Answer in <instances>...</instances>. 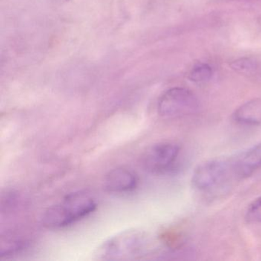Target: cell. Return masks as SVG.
Returning <instances> with one entry per match:
<instances>
[{"label":"cell","instance_id":"6da1fadb","mask_svg":"<svg viewBox=\"0 0 261 261\" xmlns=\"http://www.w3.org/2000/svg\"><path fill=\"white\" fill-rule=\"evenodd\" d=\"M96 208L97 203L89 194L74 192L67 195L59 204L47 209L42 216V224L47 228H63L85 218Z\"/></svg>","mask_w":261,"mask_h":261},{"label":"cell","instance_id":"7a4b0ae2","mask_svg":"<svg viewBox=\"0 0 261 261\" xmlns=\"http://www.w3.org/2000/svg\"><path fill=\"white\" fill-rule=\"evenodd\" d=\"M149 240L144 231L125 230L108 239L96 252L97 259L105 260H126L144 255Z\"/></svg>","mask_w":261,"mask_h":261},{"label":"cell","instance_id":"3957f363","mask_svg":"<svg viewBox=\"0 0 261 261\" xmlns=\"http://www.w3.org/2000/svg\"><path fill=\"white\" fill-rule=\"evenodd\" d=\"M199 110V101L193 92L184 88L168 90L160 98L158 112L164 118L192 115Z\"/></svg>","mask_w":261,"mask_h":261},{"label":"cell","instance_id":"277c9868","mask_svg":"<svg viewBox=\"0 0 261 261\" xmlns=\"http://www.w3.org/2000/svg\"><path fill=\"white\" fill-rule=\"evenodd\" d=\"M179 152L180 147L176 143H157L145 152L142 158V164L151 173L164 174L174 167Z\"/></svg>","mask_w":261,"mask_h":261},{"label":"cell","instance_id":"5b68a950","mask_svg":"<svg viewBox=\"0 0 261 261\" xmlns=\"http://www.w3.org/2000/svg\"><path fill=\"white\" fill-rule=\"evenodd\" d=\"M228 171V164L221 160H210L201 163L194 171L192 182L198 190H207L218 184Z\"/></svg>","mask_w":261,"mask_h":261},{"label":"cell","instance_id":"8992f818","mask_svg":"<svg viewBox=\"0 0 261 261\" xmlns=\"http://www.w3.org/2000/svg\"><path fill=\"white\" fill-rule=\"evenodd\" d=\"M137 185L138 178L136 174L125 168L110 171L105 179V189L112 193H128L135 190Z\"/></svg>","mask_w":261,"mask_h":261},{"label":"cell","instance_id":"52a82bcc","mask_svg":"<svg viewBox=\"0 0 261 261\" xmlns=\"http://www.w3.org/2000/svg\"><path fill=\"white\" fill-rule=\"evenodd\" d=\"M233 166L235 174L240 178H247L261 169V143L243 152Z\"/></svg>","mask_w":261,"mask_h":261},{"label":"cell","instance_id":"ba28073f","mask_svg":"<svg viewBox=\"0 0 261 261\" xmlns=\"http://www.w3.org/2000/svg\"><path fill=\"white\" fill-rule=\"evenodd\" d=\"M237 123L246 126L261 124V98L253 99L241 105L233 114Z\"/></svg>","mask_w":261,"mask_h":261},{"label":"cell","instance_id":"9c48e42d","mask_svg":"<svg viewBox=\"0 0 261 261\" xmlns=\"http://www.w3.org/2000/svg\"><path fill=\"white\" fill-rule=\"evenodd\" d=\"M212 74H213V71L208 65L199 63L195 65L191 69L189 77L192 82L195 83H203L210 80Z\"/></svg>","mask_w":261,"mask_h":261},{"label":"cell","instance_id":"30bf717a","mask_svg":"<svg viewBox=\"0 0 261 261\" xmlns=\"http://www.w3.org/2000/svg\"><path fill=\"white\" fill-rule=\"evenodd\" d=\"M245 219L250 224L261 223V197L255 199L247 207Z\"/></svg>","mask_w":261,"mask_h":261},{"label":"cell","instance_id":"8fae6325","mask_svg":"<svg viewBox=\"0 0 261 261\" xmlns=\"http://www.w3.org/2000/svg\"><path fill=\"white\" fill-rule=\"evenodd\" d=\"M230 67L232 69L235 71L240 73H250L254 71L256 68V62L252 60L251 59H247V58H243L238 60L233 61L230 64Z\"/></svg>","mask_w":261,"mask_h":261}]
</instances>
